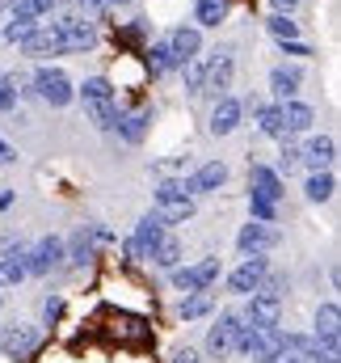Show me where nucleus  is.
I'll use <instances>...</instances> for the list:
<instances>
[{
    "label": "nucleus",
    "mask_w": 341,
    "mask_h": 363,
    "mask_svg": "<svg viewBox=\"0 0 341 363\" xmlns=\"http://www.w3.org/2000/svg\"><path fill=\"white\" fill-rule=\"evenodd\" d=\"M51 30H55V55H81V51L97 47V30L88 21H81V17H64Z\"/></svg>",
    "instance_id": "obj_1"
},
{
    "label": "nucleus",
    "mask_w": 341,
    "mask_h": 363,
    "mask_svg": "<svg viewBox=\"0 0 341 363\" xmlns=\"http://www.w3.org/2000/svg\"><path fill=\"white\" fill-rule=\"evenodd\" d=\"M34 93L47 101V106H68L72 97H76V89H72V81H68V72L64 68H51V64H42L38 72H34Z\"/></svg>",
    "instance_id": "obj_2"
},
{
    "label": "nucleus",
    "mask_w": 341,
    "mask_h": 363,
    "mask_svg": "<svg viewBox=\"0 0 341 363\" xmlns=\"http://www.w3.org/2000/svg\"><path fill=\"white\" fill-rule=\"evenodd\" d=\"M64 258H68L64 237H42L38 245H30V250H25V274H51Z\"/></svg>",
    "instance_id": "obj_3"
},
{
    "label": "nucleus",
    "mask_w": 341,
    "mask_h": 363,
    "mask_svg": "<svg viewBox=\"0 0 341 363\" xmlns=\"http://www.w3.org/2000/svg\"><path fill=\"white\" fill-rule=\"evenodd\" d=\"M161 241H165V224H161L156 211H148V216L135 224V237L127 241V258H148Z\"/></svg>",
    "instance_id": "obj_4"
},
{
    "label": "nucleus",
    "mask_w": 341,
    "mask_h": 363,
    "mask_svg": "<svg viewBox=\"0 0 341 363\" xmlns=\"http://www.w3.org/2000/svg\"><path fill=\"white\" fill-rule=\"evenodd\" d=\"M236 338H241V313H219V321H215L211 334H207V351H211L215 359H224V355L236 351Z\"/></svg>",
    "instance_id": "obj_5"
},
{
    "label": "nucleus",
    "mask_w": 341,
    "mask_h": 363,
    "mask_svg": "<svg viewBox=\"0 0 341 363\" xmlns=\"http://www.w3.org/2000/svg\"><path fill=\"white\" fill-rule=\"evenodd\" d=\"M215 274H219V258H202L194 267H177L173 271V287L177 291H207L215 283Z\"/></svg>",
    "instance_id": "obj_6"
},
{
    "label": "nucleus",
    "mask_w": 341,
    "mask_h": 363,
    "mask_svg": "<svg viewBox=\"0 0 341 363\" xmlns=\"http://www.w3.org/2000/svg\"><path fill=\"white\" fill-rule=\"evenodd\" d=\"M0 351L8 359H30L38 351V330L34 325H4L0 330Z\"/></svg>",
    "instance_id": "obj_7"
},
{
    "label": "nucleus",
    "mask_w": 341,
    "mask_h": 363,
    "mask_svg": "<svg viewBox=\"0 0 341 363\" xmlns=\"http://www.w3.org/2000/svg\"><path fill=\"white\" fill-rule=\"evenodd\" d=\"M278 245V228L274 224H245L241 233H236V250L245 254V258H257V254H265V250H274Z\"/></svg>",
    "instance_id": "obj_8"
},
{
    "label": "nucleus",
    "mask_w": 341,
    "mask_h": 363,
    "mask_svg": "<svg viewBox=\"0 0 341 363\" xmlns=\"http://www.w3.org/2000/svg\"><path fill=\"white\" fill-rule=\"evenodd\" d=\"M169 55H173V68H185V64H194L198 60V47H202V34H198V26H177L169 38Z\"/></svg>",
    "instance_id": "obj_9"
},
{
    "label": "nucleus",
    "mask_w": 341,
    "mask_h": 363,
    "mask_svg": "<svg viewBox=\"0 0 341 363\" xmlns=\"http://www.w3.org/2000/svg\"><path fill=\"white\" fill-rule=\"evenodd\" d=\"M270 274V262H265V254H257V258H245L236 271L228 274V291H236V296H249L257 291V283Z\"/></svg>",
    "instance_id": "obj_10"
},
{
    "label": "nucleus",
    "mask_w": 341,
    "mask_h": 363,
    "mask_svg": "<svg viewBox=\"0 0 341 363\" xmlns=\"http://www.w3.org/2000/svg\"><path fill=\"white\" fill-rule=\"evenodd\" d=\"M232 72H236V60H232V51L224 47V51H215V60L202 68V93H219L232 85Z\"/></svg>",
    "instance_id": "obj_11"
},
{
    "label": "nucleus",
    "mask_w": 341,
    "mask_h": 363,
    "mask_svg": "<svg viewBox=\"0 0 341 363\" xmlns=\"http://www.w3.org/2000/svg\"><path fill=\"white\" fill-rule=\"evenodd\" d=\"M278 317H282V300L253 296L249 308L241 313V325H249V330H278Z\"/></svg>",
    "instance_id": "obj_12"
},
{
    "label": "nucleus",
    "mask_w": 341,
    "mask_h": 363,
    "mask_svg": "<svg viewBox=\"0 0 341 363\" xmlns=\"http://www.w3.org/2000/svg\"><path fill=\"white\" fill-rule=\"evenodd\" d=\"M333 157H337V144H333L329 135H312V140L299 148V161H304L312 174H325V169L333 165Z\"/></svg>",
    "instance_id": "obj_13"
},
{
    "label": "nucleus",
    "mask_w": 341,
    "mask_h": 363,
    "mask_svg": "<svg viewBox=\"0 0 341 363\" xmlns=\"http://www.w3.org/2000/svg\"><path fill=\"white\" fill-rule=\"evenodd\" d=\"M241 114H245V106L236 97H219L215 110H211V135H232L236 123H241Z\"/></svg>",
    "instance_id": "obj_14"
},
{
    "label": "nucleus",
    "mask_w": 341,
    "mask_h": 363,
    "mask_svg": "<svg viewBox=\"0 0 341 363\" xmlns=\"http://www.w3.org/2000/svg\"><path fill=\"white\" fill-rule=\"evenodd\" d=\"M224 182H228V165H224V161H207L198 174H190V178H185V186H190V199H194V194L219 190Z\"/></svg>",
    "instance_id": "obj_15"
},
{
    "label": "nucleus",
    "mask_w": 341,
    "mask_h": 363,
    "mask_svg": "<svg viewBox=\"0 0 341 363\" xmlns=\"http://www.w3.org/2000/svg\"><path fill=\"white\" fill-rule=\"evenodd\" d=\"M337 334H341L337 304H320V308H316V342L329 347V351H337Z\"/></svg>",
    "instance_id": "obj_16"
},
{
    "label": "nucleus",
    "mask_w": 341,
    "mask_h": 363,
    "mask_svg": "<svg viewBox=\"0 0 341 363\" xmlns=\"http://www.w3.org/2000/svg\"><path fill=\"white\" fill-rule=\"evenodd\" d=\"M148 127H152V110L144 106V110H131V114H118V123H114V131L127 140V144H139L144 135H148Z\"/></svg>",
    "instance_id": "obj_17"
},
{
    "label": "nucleus",
    "mask_w": 341,
    "mask_h": 363,
    "mask_svg": "<svg viewBox=\"0 0 341 363\" xmlns=\"http://www.w3.org/2000/svg\"><path fill=\"white\" fill-rule=\"evenodd\" d=\"M249 186H253L249 194H261V199H270V203L282 199V178H278L270 165H253V169H249Z\"/></svg>",
    "instance_id": "obj_18"
},
{
    "label": "nucleus",
    "mask_w": 341,
    "mask_h": 363,
    "mask_svg": "<svg viewBox=\"0 0 341 363\" xmlns=\"http://www.w3.org/2000/svg\"><path fill=\"white\" fill-rule=\"evenodd\" d=\"M278 106H282V127H287V135H295V131H308V127L316 123L312 106H304V101H278Z\"/></svg>",
    "instance_id": "obj_19"
},
{
    "label": "nucleus",
    "mask_w": 341,
    "mask_h": 363,
    "mask_svg": "<svg viewBox=\"0 0 341 363\" xmlns=\"http://www.w3.org/2000/svg\"><path fill=\"white\" fill-rule=\"evenodd\" d=\"M270 85H274V93L282 97V101H295V93H299V85H304V72L299 68H274L270 72Z\"/></svg>",
    "instance_id": "obj_20"
},
{
    "label": "nucleus",
    "mask_w": 341,
    "mask_h": 363,
    "mask_svg": "<svg viewBox=\"0 0 341 363\" xmlns=\"http://www.w3.org/2000/svg\"><path fill=\"white\" fill-rule=\"evenodd\" d=\"M156 216L161 224H181L194 216V199H156Z\"/></svg>",
    "instance_id": "obj_21"
},
{
    "label": "nucleus",
    "mask_w": 341,
    "mask_h": 363,
    "mask_svg": "<svg viewBox=\"0 0 341 363\" xmlns=\"http://www.w3.org/2000/svg\"><path fill=\"white\" fill-rule=\"evenodd\" d=\"M21 279H25V250L17 245L13 254L0 258V287H13V283H21Z\"/></svg>",
    "instance_id": "obj_22"
},
{
    "label": "nucleus",
    "mask_w": 341,
    "mask_h": 363,
    "mask_svg": "<svg viewBox=\"0 0 341 363\" xmlns=\"http://www.w3.org/2000/svg\"><path fill=\"white\" fill-rule=\"evenodd\" d=\"M253 114H257V123H261L265 135H274V140L287 135V127H282V106H278V101H274V106H257L253 101Z\"/></svg>",
    "instance_id": "obj_23"
},
{
    "label": "nucleus",
    "mask_w": 341,
    "mask_h": 363,
    "mask_svg": "<svg viewBox=\"0 0 341 363\" xmlns=\"http://www.w3.org/2000/svg\"><path fill=\"white\" fill-rule=\"evenodd\" d=\"M228 9H232V0H198L194 4V21L198 26H219L228 17Z\"/></svg>",
    "instance_id": "obj_24"
},
{
    "label": "nucleus",
    "mask_w": 341,
    "mask_h": 363,
    "mask_svg": "<svg viewBox=\"0 0 341 363\" xmlns=\"http://www.w3.org/2000/svg\"><path fill=\"white\" fill-rule=\"evenodd\" d=\"M148 258H152L156 267H165V271H177V267H181V241L165 233V241H161V245H156V250H152Z\"/></svg>",
    "instance_id": "obj_25"
},
{
    "label": "nucleus",
    "mask_w": 341,
    "mask_h": 363,
    "mask_svg": "<svg viewBox=\"0 0 341 363\" xmlns=\"http://www.w3.org/2000/svg\"><path fill=\"white\" fill-rule=\"evenodd\" d=\"M333 190H337V182H333L329 169H325V174H312L308 186H304V194H308L312 203H329V199H333Z\"/></svg>",
    "instance_id": "obj_26"
},
{
    "label": "nucleus",
    "mask_w": 341,
    "mask_h": 363,
    "mask_svg": "<svg viewBox=\"0 0 341 363\" xmlns=\"http://www.w3.org/2000/svg\"><path fill=\"white\" fill-rule=\"evenodd\" d=\"M85 110L101 131H114V123H118V106L114 101H85Z\"/></svg>",
    "instance_id": "obj_27"
},
{
    "label": "nucleus",
    "mask_w": 341,
    "mask_h": 363,
    "mask_svg": "<svg viewBox=\"0 0 341 363\" xmlns=\"http://www.w3.org/2000/svg\"><path fill=\"white\" fill-rule=\"evenodd\" d=\"M25 55H55V30H34L25 43H21Z\"/></svg>",
    "instance_id": "obj_28"
},
{
    "label": "nucleus",
    "mask_w": 341,
    "mask_h": 363,
    "mask_svg": "<svg viewBox=\"0 0 341 363\" xmlns=\"http://www.w3.org/2000/svg\"><path fill=\"white\" fill-rule=\"evenodd\" d=\"M51 9H55V0H17L13 4V21H38Z\"/></svg>",
    "instance_id": "obj_29"
},
{
    "label": "nucleus",
    "mask_w": 341,
    "mask_h": 363,
    "mask_svg": "<svg viewBox=\"0 0 341 363\" xmlns=\"http://www.w3.org/2000/svg\"><path fill=\"white\" fill-rule=\"evenodd\" d=\"M265 30H270L278 43H299V26H295L291 17H282V13H274V17L265 21Z\"/></svg>",
    "instance_id": "obj_30"
},
{
    "label": "nucleus",
    "mask_w": 341,
    "mask_h": 363,
    "mask_svg": "<svg viewBox=\"0 0 341 363\" xmlns=\"http://www.w3.org/2000/svg\"><path fill=\"white\" fill-rule=\"evenodd\" d=\"M81 97L85 101H114V85L105 77H88L85 85H81Z\"/></svg>",
    "instance_id": "obj_31"
},
{
    "label": "nucleus",
    "mask_w": 341,
    "mask_h": 363,
    "mask_svg": "<svg viewBox=\"0 0 341 363\" xmlns=\"http://www.w3.org/2000/svg\"><path fill=\"white\" fill-rule=\"evenodd\" d=\"M211 304H215L211 291H190L185 304H181V317H185V321H190V317H202V313H211Z\"/></svg>",
    "instance_id": "obj_32"
},
{
    "label": "nucleus",
    "mask_w": 341,
    "mask_h": 363,
    "mask_svg": "<svg viewBox=\"0 0 341 363\" xmlns=\"http://www.w3.org/2000/svg\"><path fill=\"white\" fill-rule=\"evenodd\" d=\"M148 64H152V77H165V72L173 68V55H169V43H165V38L148 51Z\"/></svg>",
    "instance_id": "obj_33"
},
{
    "label": "nucleus",
    "mask_w": 341,
    "mask_h": 363,
    "mask_svg": "<svg viewBox=\"0 0 341 363\" xmlns=\"http://www.w3.org/2000/svg\"><path fill=\"white\" fill-rule=\"evenodd\" d=\"M249 211H253L257 224H274V216H278V203H270V199H261V194H249Z\"/></svg>",
    "instance_id": "obj_34"
},
{
    "label": "nucleus",
    "mask_w": 341,
    "mask_h": 363,
    "mask_svg": "<svg viewBox=\"0 0 341 363\" xmlns=\"http://www.w3.org/2000/svg\"><path fill=\"white\" fill-rule=\"evenodd\" d=\"M17 85H21V77H0V114L17 106Z\"/></svg>",
    "instance_id": "obj_35"
},
{
    "label": "nucleus",
    "mask_w": 341,
    "mask_h": 363,
    "mask_svg": "<svg viewBox=\"0 0 341 363\" xmlns=\"http://www.w3.org/2000/svg\"><path fill=\"white\" fill-rule=\"evenodd\" d=\"M34 30H38V21H8V26H4V38H8V43H25Z\"/></svg>",
    "instance_id": "obj_36"
},
{
    "label": "nucleus",
    "mask_w": 341,
    "mask_h": 363,
    "mask_svg": "<svg viewBox=\"0 0 341 363\" xmlns=\"http://www.w3.org/2000/svg\"><path fill=\"white\" fill-rule=\"evenodd\" d=\"M278 165H282L287 174H291V169L299 165V148L291 144V135H282V152H278Z\"/></svg>",
    "instance_id": "obj_37"
},
{
    "label": "nucleus",
    "mask_w": 341,
    "mask_h": 363,
    "mask_svg": "<svg viewBox=\"0 0 341 363\" xmlns=\"http://www.w3.org/2000/svg\"><path fill=\"white\" fill-rule=\"evenodd\" d=\"M185 89L202 93V64H198V60H194V64H185Z\"/></svg>",
    "instance_id": "obj_38"
},
{
    "label": "nucleus",
    "mask_w": 341,
    "mask_h": 363,
    "mask_svg": "<svg viewBox=\"0 0 341 363\" xmlns=\"http://www.w3.org/2000/svg\"><path fill=\"white\" fill-rule=\"evenodd\" d=\"M282 55H312L308 43H282Z\"/></svg>",
    "instance_id": "obj_39"
},
{
    "label": "nucleus",
    "mask_w": 341,
    "mask_h": 363,
    "mask_svg": "<svg viewBox=\"0 0 341 363\" xmlns=\"http://www.w3.org/2000/svg\"><path fill=\"white\" fill-rule=\"evenodd\" d=\"M274 4V13H282V17H291L295 9H299V0H270Z\"/></svg>",
    "instance_id": "obj_40"
},
{
    "label": "nucleus",
    "mask_w": 341,
    "mask_h": 363,
    "mask_svg": "<svg viewBox=\"0 0 341 363\" xmlns=\"http://www.w3.org/2000/svg\"><path fill=\"white\" fill-rule=\"evenodd\" d=\"M261 363H304L299 355H291V351H278V355H265Z\"/></svg>",
    "instance_id": "obj_41"
},
{
    "label": "nucleus",
    "mask_w": 341,
    "mask_h": 363,
    "mask_svg": "<svg viewBox=\"0 0 341 363\" xmlns=\"http://www.w3.org/2000/svg\"><path fill=\"white\" fill-rule=\"evenodd\" d=\"M42 313H47V321H55V317H59V300H47Z\"/></svg>",
    "instance_id": "obj_42"
},
{
    "label": "nucleus",
    "mask_w": 341,
    "mask_h": 363,
    "mask_svg": "<svg viewBox=\"0 0 341 363\" xmlns=\"http://www.w3.org/2000/svg\"><path fill=\"white\" fill-rule=\"evenodd\" d=\"M8 161H17V152H13V148H8V144L0 140V165H8Z\"/></svg>",
    "instance_id": "obj_43"
},
{
    "label": "nucleus",
    "mask_w": 341,
    "mask_h": 363,
    "mask_svg": "<svg viewBox=\"0 0 341 363\" xmlns=\"http://www.w3.org/2000/svg\"><path fill=\"white\" fill-rule=\"evenodd\" d=\"M173 363H198V355H194V351H177V355H173Z\"/></svg>",
    "instance_id": "obj_44"
},
{
    "label": "nucleus",
    "mask_w": 341,
    "mask_h": 363,
    "mask_svg": "<svg viewBox=\"0 0 341 363\" xmlns=\"http://www.w3.org/2000/svg\"><path fill=\"white\" fill-rule=\"evenodd\" d=\"M88 4H97V9H110V4H114V0H88Z\"/></svg>",
    "instance_id": "obj_45"
},
{
    "label": "nucleus",
    "mask_w": 341,
    "mask_h": 363,
    "mask_svg": "<svg viewBox=\"0 0 341 363\" xmlns=\"http://www.w3.org/2000/svg\"><path fill=\"white\" fill-rule=\"evenodd\" d=\"M0 300H4V296H0Z\"/></svg>",
    "instance_id": "obj_46"
}]
</instances>
